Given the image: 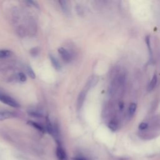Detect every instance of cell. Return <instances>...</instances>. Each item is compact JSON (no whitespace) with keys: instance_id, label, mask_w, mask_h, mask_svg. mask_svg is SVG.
Returning a JSON list of instances; mask_svg holds the SVG:
<instances>
[{"instance_id":"obj_1","label":"cell","mask_w":160,"mask_h":160,"mask_svg":"<svg viewBox=\"0 0 160 160\" xmlns=\"http://www.w3.org/2000/svg\"><path fill=\"white\" fill-rule=\"evenodd\" d=\"M0 101L12 108H17L20 106L19 104L14 99L2 93H0Z\"/></svg>"},{"instance_id":"obj_2","label":"cell","mask_w":160,"mask_h":160,"mask_svg":"<svg viewBox=\"0 0 160 160\" xmlns=\"http://www.w3.org/2000/svg\"><path fill=\"white\" fill-rule=\"evenodd\" d=\"M56 157L58 160H68V156L64 149L62 147L61 144H57V148L56 150Z\"/></svg>"},{"instance_id":"obj_3","label":"cell","mask_w":160,"mask_h":160,"mask_svg":"<svg viewBox=\"0 0 160 160\" xmlns=\"http://www.w3.org/2000/svg\"><path fill=\"white\" fill-rule=\"evenodd\" d=\"M58 52L60 54V55H61L62 59L64 60V61L68 62L71 61V56L67 49H66L64 48H60L58 49Z\"/></svg>"},{"instance_id":"obj_4","label":"cell","mask_w":160,"mask_h":160,"mask_svg":"<svg viewBox=\"0 0 160 160\" xmlns=\"http://www.w3.org/2000/svg\"><path fill=\"white\" fill-rule=\"evenodd\" d=\"M16 116V114L14 112L8 111H0V121L13 118Z\"/></svg>"},{"instance_id":"obj_5","label":"cell","mask_w":160,"mask_h":160,"mask_svg":"<svg viewBox=\"0 0 160 160\" xmlns=\"http://www.w3.org/2000/svg\"><path fill=\"white\" fill-rule=\"evenodd\" d=\"M86 91L83 90L81 92V93L79 94V95L78 96V101H77V106H78V109H81V108L83 104V102H84V98L86 96Z\"/></svg>"},{"instance_id":"obj_6","label":"cell","mask_w":160,"mask_h":160,"mask_svg":"<svg viewBox=\"0 0 160 160\" xmlns=\"http://www.w3.org/2000/svg\"><path fill=\"white\" fill-rule=\"evenodd\" d=\"M27 124H28L29 126L34 128L35 129H36L37 130H38L39 131L41 132L42 133H44L45 132L44 128L38 122H36L32 121H29L27 122Z\"/></svg>"},{"instance_id":"obj_7","label":"cell","mask_w":160,"mask_h":160,"mask_svg":"<svg viewBox=\"0 0 160 160\" xmlns=\"http://www.w3.org/2000/svg\"><path fill=\"white\" fill-rule=\"evenodd\" d=\"M49 58L51 60V62L52 63V66L56 69V70H60L61 68V64L59 63V62L58 61V60L56 59V57H54L53 55L52 54H49Z\"/></svg>"},{"instance_id":"obj_8","label":"cell","mask_w":160,"mask_h":160,"mask_svg":"<svg viewBox=\"0 0 160 160\" xmlns=\"http://www.w3.org/2000/svg\"><path fill=\"white\" fill-rule=\"evenodd\" d=\"M157 80H158L157 76L156 74H154L152 76L151 82L149 83V84L148 86V91H151L154 89V88L156 87V85L157 84Z\"/></svg>"},{"instance_id":"obj_9","label":"cell","mask_w":160,"mask_h":160,"mask_svg":"<svg viewBox=\"0 0 160 160\" xmlns=\"http://www.w3.org/2000/svg\"><path fill=\"white\" fill-rule=\"evenodd\" d=\"M46 129L48 132L52 136L53 131H54V126H52V123L51 122L49 119L48 117L46 118Z\"/></svg>"},{"instance_id":"obj_10","label":"cell","mask_w":160,"mask_h":160,"mask_svg":"<svg viewBox=\"0 0 160 160\" xmlns=\"http://www.w3.org/2000/svg\"><path fill=\"white\" fill-rule=\"evenodd\" d=\"M108 127L112 131H116L118 129V128H119V125H118V121L116 120H114V119L111 120L108 123Z\"/></svg>"},{"instance_id":"obj_11","label":"cell","mask_w":160,"mask_h":160,"mask_svg":"<svg viewBox=\"0 0 160 160\" xmlns=\"http://www.w3.org/2000/svg\"><path fill=\"white\" fill-rule=\"evenodd\" d=\"M136 109V104L134 102L131 103L128 109V115L129 117H132L134 115Z\"/></svg>"},{"instance_id":"obj_12","label":"cell","mask_w":160,"mask_h":160,"mask_svg":"<svg viewBox=\"0 0 160 160\" xmlns=\"http://www.w3.org/2000/svg\"><path fill=\"white\" fill-rule=\"evenodd\" d=\"M25 71L26 72V73L28 74V75L32 79H34L36 78V74L34 72V71L32 70V69L29 66H26L25 67Z\"/></svg>"},{"instance_id":"obj_13","label":"cell","mask_w":160,"mask_h":160,"mask_svg":"<svg viewBox=\"0 0 160 160\" xmlns=\"http://www.w3.org/2000/svg\"><path fill=\"white\" fill-rule=\"evenodd\" d=\"M12 52L8 49L0 50V58H5L11 55Z\"/></svg>"},{"instance_id":"obj_14","label":"cell","mask_w":160,"mask_h":160,"mask_svg":"<svg viewBox=\"0 0 160 160\" xmlns=\"http://www.w3.org/2000/svg\"><path fill=\"white\" fill-rule=\"evenodd\" d=\"M59 3L60 4V6L62 9V10L68 13V12L69 11V8H68V6L67 4V1H59Z\"/></svg>"},{"instance_id":"obj_15","label":"cell","mask_w":160,"mask_h":160,"mask_svg":"<svg viewBox=\"0 0 160 160\" xmlns=\"http://www.w3.org/2000/svg\"><path fill=\"white\" fill-rule=\"evenodd\" d=\"M28 114L32 117H34V118H41L42 116V114H41L40 112L36 111H34V110H29L28 111Z\"/></svg>"},{"instance_id":"obj_16","label":"cell","mask_w":160,"mask_h":160,"mask_svg":"<svg viewBox=\"0 0 160 160\" xmlns=\"http://www.w3.org/2000/svg\"><path fill=\"white\" fill-rule=\"evenodd\" d=\"M17 79L21 82H25L26 81V76L22 72H19L17 74Z\"/></svg>"},{"instance_id":"obj_17","label":"cell","mask_w":160,"mask_h":160,"mask_svg":"<svg viewBox=\"0 0 160 160\" xmlns=\"http://www.w3.org/2000/svg\"><path fill=\"white\" fill-rule=\"evenodd\" d=\"M38 51H39V50H38V48H32V49H31V51H30V53H31V54L32 56H34L38 55Z\"/></svg>"},{"instance_id":"obj_18","label":"cell","mask_w":160,"mask_h":160,"mask_svg":"<svg viewBox=\"0 0 160 160\" xmlns=\"http://www.w3.org/2000/svg\"><path fill=\"white\" fill-rule=\"evenodd\" d=\"M72 160H88V159L82 156H77L74 157L72 158Z\"/></svg>"},{"instance_id":"obj_19","label":"cell","mask_w":160,"mask_h":160,"mask_svg":"<svg viewBox=\"0 0 160 160\" xmlns=\"http://www.w3.org/2000/svg\"><path fill=\"white\" fill-rule=\"evenodd\" d=\"M124 102H122V101H120L119 102V108L120 109V110H122L124 109Z\"/></svg>"},{"instance_id":"obj_20","label":"cell","mask_w":160,"mask_h":160,"mask_svg":"<svg viewBox=\"0 0 160 160\" xmlns=\"http://www.w3.org/2000/svg\"><path fill=\"white\" fill-rule=\"evenodd\" d=\"M27 2H28V3H30L31 4H32V6H34V7H36V8H38V4H36V2H34V1H28Z\"/></svg>"}]
</instances>
